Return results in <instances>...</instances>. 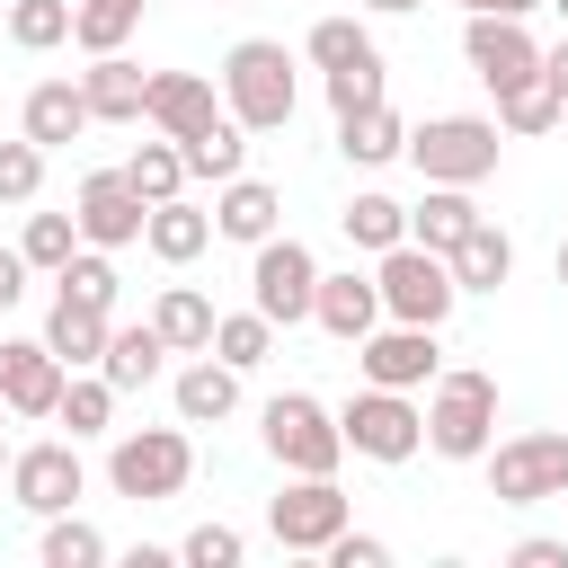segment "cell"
Masks as SVG:
<instances>
[{"label": "cell", "mask_w": 568, "mask_h": 568, "mask_svg": "<svg viewBox=\"0 0 568 568\" xmlns=\"http://www.w3.org/2000/svg\"><path fill=\"white\" fill-rule=\"evenodd\" d=\"M36 559H44V568H98V559H106V532H98V524H80V515L62 506V515H44Z\"/></svg>", "instance_id": "cell-35"}, {"label": "cell", "mask_w": 568, "mask_h": 568, "mask_svg": "<svg viewBox=\"0 0 568 568\" xmlns=\"http://www.w3.org/2000/svg\"><path fill=\"white\" fill-rule=\"evenodd\" d=\"M18 293H27V257H18V248H0V311H9Z\"/></svg>", "instance_id": "cell-47"}, {"label": "cell", "mask_w": 568, "mask_h": 568, "mask_svg": "<svg viewBox=\"0 0 568 568\" xmlns=\"http://www.w3.org/2000/svg\"><path fill=\"white\" fill-rule=\"evenodd\" d=\"M311 320H320L328 337H346V346H355L364 328H382V284H373V275H355V266H346V275H320Z\"/></svg>", "instance_id": "cell-20"}, {"label": "cell", "mask_w": 568, "mask_h": 568, "mask_svg": "<svg viewBox=\"0 0 568 568\" xmlns=\"http://www.w3.org/2000/svg\"><path fill=\"white\" fill-rule=\"evenodd\" d=\"M0 399H9V417H53V399H62V355H53L44 337L0 346Z\"/></svg>", "instance_id": "cell-15"}, {"label": "cell", "mask_w": 568, "mask_h": 568, "mask_svg": "<svg viewBox=\"0 0 568 568\" xmlns=\"http://www.w3.org/2000/svg\"><path fill=\"white\" fill-rule=\"evenodd\" d=\"M71 36V0H9V44L18 53H53Z\"/></svg>", "instance_id": "cell-37"}, {"label": "cell", "mask_w": 568, "mask_h": 568, "mask_svg": "<svg viewBox=\"0 0 568 568\" xmlns=\"http://www.w3.org/2000/svg\"><path fill=\"white\" fill-rule=\"evenodd\" d=\"M444 266H453V284H462V293H497V284L515 275V240H506V231L479 213V222H470V231L444 248Z\"/></svg>", "instance_id": "cell-21"}, {"label": "cell", "mask_w": 568, "mask_h": 568, "mask_svg": "<svg viewBox=\"0 0 568 568\" xmlns=\"http://www.w3.org/2000/svg\"><path fill=\"white\" fill-rule=\"evenodd\" d=\"M462 62H470L488 89H515V80H532V71H541V44H532V27H524V18L470 9V27H462Z\"/></svg>", "instance_id": "cell-13"}, {"label": "cell", "mask_w": 568, "mask_h": 568, "mask_svg": "<svg viewBox=\"0 0 568 568\" xmlns=\"http://www.w3.org/2000/svg\"><path fill=\"white\" fill-rule=\"evenodd\" d=\"M559 284H568V231H559Z\"/></svg>", "instance_id": "cell-50"}, {"label": "cell", "mask_w": 568, "mask_h": 568, "mask_svg": "<svg viewBox=\"0 0 568 568\" xmlns=\"http://www.w3.org/2000/svg\"><path fill=\"white\" fill-rule=\"evenodd\" d=\"M80 488H89V470H80L71 444H27V453H9V497H18L27 515H62V506H80Z\"/></svg>", "instance_id": "cell-14"}, {"label": "cell", "mask_w": 568, "mask_h": 568, "mask_svg": "<svg viewBox=\"0 0 568 568\" xmlns=\"http://www.w3.org/2000/svg\"><path fill=\"white\" fill-rule=\"evenodd\" d=\"M36 186H44V151L27 133L0 142V204H36Z\"/></svg>", "instance_id": "cell-41"}, {"label": "cell", "mask_w": 568, "mask_h": 568, "mask_svg": "<svg viewBox=\"0 0 568 568\" xmlns=\"http://www.w3.org/2000/svg\"><path fill=\"white\" fill-rule=\"evenodd\" d=\"M71 222H80V240H89V248H133V240H142V222H151V204L133 195V178H124V169H89V178H80V195H71Z\"/></svg>", "instance_id": "cell-12"}, {"label": "cell", "mask_w": 568, "mask_h": 568, "mask_svg": "<svg viewBox=\"0 0 568 568\" xmlns=\"http://www.w3.org/2000/svg\"><path fill=\"white\" fill-rule=\"evenodd\" d=\"M364 9H382V18H399V9H417V0H364Z\"/></svg>", "instance_id": "cell-49"}, {"label": "cell", "mask_w": 568, "mask_h": 568, "mask_svg": "<svg viewBox=\"0 0 568 568\" xmlns=\"http://www.w3.org/2000/svg\"><path fill=\"white\" fill-rule=\"evenodd\" d=\"M231 408H240V373H231V364L204 346V355L178 373V426H222Z\"/></svg>", "instance_id": "cell-24"}, {"label": "cell", "mask_w": 568, "mask_h": 568, "mask_svg": "<svg viewBox=\"0 0 568 568\" xmlns=\"http://www.w3.org/2000/svg\"><path fill=\"white\" fill-rule=\"evenodd\" d=\"M160 328L151 320H133V328H106V355H98V373L115 382V390H142V382H160Z\"/></svg>", "instance_id": "cell-27"}, {"label": "cell", "mask_w": 568, "mask_h": 568, "mask_svg": "<svg viewBox=\"0 0 568 568\" xmlns=\"http://www.w3.org/2000/svg\"><path fill=\"white\" fill-rule=\"evenodd\" d=\"M186 470H195L186 426H142V435H115V453H106V488H115V497H133V506L178 497V488H186Z\"/></svg>", "instance_id": "cell-7"}, {"label": "cell", "mask_w": 568, "mask_h": 568, "mask_svg": "<svg viewBox=\"0 0 568 568\" xmlns=\"http://www.w3.org/2000/svg\"><path fill=\"white\" fill-rule=\"evenodd\" d=\"M71 248H80V222H71V213H27V231H18V257H27V266L62 275Z\"/></svg>", "instance_id": "cell-39"}, {"label": "cell", "mask_w": 568, "mask_h": 568, "mask_svg": "<svg viewBox=\"0 0 568 568\" xmlns=\"http://www.w3.org/2000/svg\"><path fill=\"white\" fill-rule=\"evenodd\" d=\"M497 151H506L497 115H426V124H408V160H417L426 186H479V178H497Z\"/></svg>", "instance_id": "cell-3"}, {"label": "cell", "mask_w": 568, "mask_h": 568, "mask_svg": "<svg viewBox=\"0 0 568 568\" xmlns=\"http://www.w3.org/2000/svg\"><path fill=\"white\" fill-rule=\"evenodd\" d=\"M106 311H89V302H71V293H53V311H44V346L62 355V373H89L98 355H106Z\"/></svg>", "instance_id": "cell-23"}, {"label": "cell", "mask_w": 568, "mask_h": 568, "mask_svg": "<svg viewBox=\"0 0 568 568\" xmlns=\"http://www.w3.org/2000/svg\"><path fill=\"white\" fill-rule=\"evenodd\" d=\"M142 248H151L160 266H186V257H204V248H213V213H204V204H186V195H169V204H151Z\"/></svg>", "instance_id": "cell-22"}, {"label": "cell", "mask_w": 568, "mask_h": 568, "mask_svg": "<svg viewBox=\"0 0 568 568\" xmlns=\"http://www.w3.org/2000/svg\"><path fill=\"white\" fill-rule=\"evenodd\" d=\"M124 178H133V195H142V204H169V195L186 186V160H178V142L160 133V142H142V151L124 160Z\"/></svg>", "instance_id": "cell-36"}, {"label": "cell", "mask_w": 568, "mask_h": 568, "mask_svg": "<svg viewBox=\"0 0 568 568\" xmlns=\"http://www.w3.org/2000/svg\"><path fill=\"white\" fill-rule=\"evenodd\" d=\"M506 559H515V568H568V541H550V532H532V541H515Z\"/></svg>", "instance_id": "cell-45"}, {"label": "cell", "mask_w": 568, "mask_h": 568, "mask_svg": "<svg viewBox=\"0 0 568 568\" xmlns=\"http://www.w3.org/2000/svg\"><path fill=\"white\" fill-rule=\"evenodd\" d=\"M302 53H311L320 71H346V62L373 53V27H364V18H320V27L302 36Z\"/></svg>", "instance_id": "cell-38"}, {"label": "cell", "mask_w": 568, "mask_h": 568, "mask_svg": "<svg viewBox=\"0 0 568 568\" xmlns=\"http://www.w3.org/2000/svg\"><path fill=\"white\" fill-rule=\"evenodd\" d=\"M337 222H346V240H355V248H373V257L408 240V204H390V195H373V186H364V195H346V213H337Z\"/></svg>", "instance_id": "cell-34"}, {"label": "cell", "mask_w": 568, "mask_h": 568, "mask_svg": "<svg viewBox=\"0 0 568 568\" xmlns=\"http://www.w3.org/2000/svg\"><path fill=\"white\" fill-rule=\"evenodd\" d=\"M541 80H550V98H559V106H568V36H559V44H550V53H541Z\"/></svg>", "instance_id": "cell-46"}, {"label": "cell", "mask_w": 568, "mask_h": 568, "mask_svg": "<svg viewBox=\"0 0 568 568\" xmlns=\"http://www.w3.org/2000/svg\"><path fill=\"white\" fill-rule=\"evenodd\" d=\"M373 284H382V320H417V328H444V320H453V302H462V284H453L444 248H417V240L382 248Z\"/></svg>", "instance_id": "cell-4"}, {"label": "cell", "mask_w": 568, "mask_h": 568, "mask_svg": "<svg viewBox=\"0 0 568 568\" xmlns=\"http://www.w3.org/2000/svg\"><path fill=\"white\" fill-rule=\"evenodd\" d=\"M497 444V382L488 373H435L426 382V453L435 462H479Z\"/></svg>", "instance_id": "cell-2"}, {"label": "cell", "mask_w": 568, "mask_h": 568, "mask_svg": "<svg viewBox=\"0 0 568 568\" xmlns=\"http://www.w3.org/2000/svg\"><path fill=\"white\" fill-rule=\"evenodd\" d=\"M337 435H346V453H364V462H408V453H426V408H417L408 390L364 382V390L337 408Z\"/></svg>", "instance_id": "cell-6"}, {"label": "cell", "mask_w": 568, "mask_h": 568, "mask_svg": "<svg viewBox=\"0 0 568 568\" xmlns=\"http://www.w3.org/2000/svg\"><path fill=\"white\" fill-rule=\"evenodd\" d=\"M293 106H302L293 53L266 44V36H240V44L222 53V115L248 124V133H275V124H293Z\"/></svg>", "instance_id": "cell-1"}, {"label": "cell", "mask_w": 568, "mask_h": 568, "mask_svg": "<svg viewBox=\"0 0 568 568\" xmlns=\"http://www.w3.org/2000/svg\"><path fill=\"white\" fill-rule=\"evenodd\" d=\"M559 497H568V488H559Z\"/></svg>", "instance_id": "cell-53"}, {"label": "cell", "mask_w": 568, "mask_h": 568, "mask_svg": "<svg viewBox=\"0 0 568 568\" xmlns=\"http://www.w3.org/2000/svg\"><path fill=\"white\" fill-rule=\"evenodd\" d=\"M0 479H9V444H0Z\"/></svg>", "instance_id": "cell-51"}, {"label": "cell", "mask_w": 568, "mask_h": 568, "mask_svg": "<svg viewBox=\"0 0 568 568\" xmlns=\"http://www.w3.org/2000/svg\"><path fill=\"white\" fill-rule=\"evenodd\" d=\"M80 98H89V124H142L151 71H142L133 53H89V71H80Z\"/></svg>", "instance_id": "cell-16"}, {"label": "cell", "mask_w": 568, "mask_h": 568, "mask_svg": "<svg viewBox=\"0 0 568 568\" xmlns=\"http://www.w3.org/2000/svg\"><path fill=\"white\" fill-rule=\"evenodd\" d=\"M133 27H142V0H71V44L80 53H124Z\"/></svg>", "instance_id": "cell-33"}, {"label": "cell", "mask_w": 568, "mask_h": 568, "mask_svg": "<svg viewBox=\"0 0 568 568\" xmlns=\"http://www.w3.org/2000/svg\"><path fill=\"white\" fill-rule=\"evenodd\" d=\"M240 550H248V541H240L231 524H195V532L178 541V559H186V568H240Z\"/></svg>", "instance_id": "cell-42"}, {"label": "cell", "mask_w": 568, "mask_h": 568, "mask_svg": "<svg viewBox=\"0 0 568 568\" xmlns=\"http://www.w3.org/2000/svg\"><path fill=\"white\" fill-rule=\"evenodd\" d=\"M568 124V106L550 98V80L532 71V80H515V89H497V133H515V142H532V133H559Z\"/></svg>", "instance_id": "cell-28"}, {"label": "cell", "mask_w": 568, "mask_h": 568, "mask_svg": "<svg viewBox=\"0 0 568 568\" xmlns=\"http://www.w3.org/2000/svg\"><path fill=\"white\" fill-rule=\"evenodd\" d=\"M382 98V53H364V62H346V71H328V106L346 115V106H373Z\"/></svg>", "instance_id": "cell-43"}, {"label": "cell", "mask_w": 568, "mask_h": 568, "mask_svg": "<svg viewBox=\"0 0 568 568\" xmlns=\"http://www.w3.org/2000/svg\"><path fill=\"white\" fill-rule=\"evenodd\" d=\"M355 373L382 382V390H426V382L444 373V346H435V328L390 320V328H364V337H355Z\"/></svg>", "instance_id": "cell-11"}, {"label": "cell", "mask_w": 568, "mask_h": 568, "mask_svg": "<svg viewBox=\"0 0 568 568\" xmlns=\"http://www.w3.org/2000/svg\"><path fill=\"white\" fill-rule=\"evenodd\" d=\"M257 435H266L275 470H302V479H328V470L346 462V435H337V417H328L311 390H275L266 417H257Z\"/></svg>", "instance_id": "cell-5"}, {"label": "cell", "mask_w": 568, "mask_h": 568, "mask_svg": "<svg viewBox=\"0 0 568 568\" xmlns=\"http://www.w3.org/2000/svg\"><path fill=\"white\" fill-rule=\"evenodd\" d=\"M142 115H151L169 142H186V133H204V124L222 115V98H213V80H204V71H151Z\"/></svg>", "instance_id": "cell-18"}, {"label": "cell", "mask_w": 568, "mask_h": 568, "mask_svg": "<svg viewBox=\"0 0 568 568\" xmlns=\"http://www.w3.org/2000/svg\"><path fill=\"white\" fill-rule=\"evenodd\" d=\"M550 9H559V27H568V0H550Z\"/></svg>", "instance_id": "cell-52"}, {"label": "cell", "mask_w": 568, "mask_h": 568, "mask_svg": "<svg viewBox=\"0 0 568 568\" xmlns=\"http://www.w3.org/2000/svg\"><path fill=\"white\" fill-rule=\"evenodd\" d=\"M479 462H488V497L497 506H541V497L568 488V435H506Z\"/></svg>", "instance_id": "cell-9"}, {"label": "cell", "mask_w": 568, "mask_h": 568, "mask_svg": "<svg viewBox=\"0 0 568 568\" xmlns=\"http://www.w3.org/2000/svg\"><path fill=\"white\" fill-rule=\"evenodd\" d=\"M320 559H328V568H390V541H373V532H355V524H346Z\"/></svg>", "instance_id": "cell-44"}, {"label": "cell", "mask_w": 568, "mask_h": 568, "mask_svg": "<svg viewBox=\"0 0 568 568\" xmlns=\"http://www.w3.org/2000/svg\"><path fill=\"white\" fill-rule=\"evenodd\" d=\"M311 293H320V257L293 231L257 240V257H248V311H266L275 328H293V320H311Z\"/></svg>", "instance_id": "cell-10"}, {"label": "cell", "mask_w": 568, "mask_h": 568, "mask_svg": "<svg viewBox=\"0 0 568 568\" xmlns=\"http://www.w3.org/2000/svg\"><path fill=\"white\" fill-rule=\"evenodd\" d=\"M53 417L71 426V444L80 435H106V417H115V382L89 364V373H62V399H53Z\"/></svg>", "instance_id": "cell-32"}, {"label": "cell", "mask_w": 568, "mask_h": 568, "mask_svg": "<svg viewBox=\"0 0 568 568\" xmlns=\"http://www.w3.org/2000/svg\"><path fill=\"white\" fill-rule=\"evenodd\" d=\"M275 222H284V195L266 186V178H222L213 186V240H240V248H257V240H275Z\"/></svg>", "instance_id": "cell-17"}, {"label": "cell", "mask_w": 568, "mask_h": 568, "mask_svg": "<svg viewBox=\"0 0 568 568\" xmlns=\"http://www.w3.org/2000/svg\"><path fill=\"white\" fill-rule=\"evenodd\" d=\"M53 284H62L71 302H89V311H115V266H106V248H89V240L62 257V275H53Z\"/></svg>", "instance_id": "cell-40"}, {"label": "cell", "mask_w": 568, "mask_h": 568, "mask_svg": "<svg viewBox=\"0 0 568 568\" xmlns=\"http://www.w3.org/2000/svg\"><path fill=\"white\" fill-rule=\"evenodd\" d=\"M470 222H479L470 186H426V204H408V240H417V248H453Z\"/></svg>", "instance_id": "cell-30"}, {"label": "cell", "mask_w": 568, "mask_h": 568, "mask_svg": "<svg viewBox=\"0 0 568 568\" xmlns=\"http://www.w3.org/2000/svg\"><path fill=\"white\" fill-rule=\"evenodd\" d=\"M346 524H355V497L337 488V470H328V479H302V470H284V497L266 506V532H275L284 550H311V559H320V550H328Z\"/></svg>", "instance_id": "cell-8"}, {"label": "cell", "mask_w": 568, "mask_h": 568, "mask_svg": "<svg viewBox=\"0 0 568 568\" xmlns=\"http://www.w3.org/2000/svg\"><path fill=\"white\" fill-rule=\"evenodd\" d=\"M213 355H222L231 373H257V364L275 355V320H266V311H213Z\"/></svg>", "instance_id": "cell-31"}, {"label": "cell", "mask_w": 568, "mask_h": 568, "mask_svg": "<svg viewBox=\"0 0 568 568\" xmlns=\"http://www.w3.org/2000/svg\"><path fill=\"white\" fill-rule=\"evenodd\" d=\"M462 9H497V18H532L541 0H462Z\"/></svg>", "instance_id": "cell-48"}, {"label": "cell", "mask_w": 568, "mask_h": 568, "mask_svg": "<svg viewBox=\"0 0 568 568\" xmlns=\"http://www.w3.org/2000/svg\"><path fill=\"white\" fill-rule=\"evenodd\" d=\"M151 328H160V346H169V355H204V346H213V302H204L195 284H160Z\"/></svg>", "instance_id": "cell-26"}, {"label": "cell", "mask_w": 568, "mask_h": 568, "mask_svg": "<svg viewBox=\"0 0 568 568\" xmlns=\"http://www.w3.org/2000/svg\"><path fill=\"white\" fill-rule=\"evenodd\" d=\"M337 151H346L355 169H382V160H399V151H408V124L390 115V98L346 106V115H337Z\"/></svg>", "instance_id": "cell-25"}, {"label": "cell", "mask_w": 568, "mask_h": 568, "mask_svg": "<svg viewBox=\"0 0 568 568\" xmlns=\"http://www.w3.org/2000/svg\"><path fill=\"white\" fill-rule=\"evenodd\" d=\"M178 160H186V178H240V160H248V124H231V115H213L204 133H186L178 142Z\"/></svg>", "instance_id": "cell-29"}, {"label": "cell", "mask_w": 568, "mask_h": 568, "mask_svg": "<svg viewBox=\"0 0 568 568\" xmlns=\"http://www.w3.org/2000/svg\"><path fill=\"white\" fill-rule=\"evenodd\" d=\"M18 133H27L36 151H62V142H80V133H89V98H80V80H36V89H27V115H18Z\"/></svg>", "instance_id": "cell-19"}]
</instances>
